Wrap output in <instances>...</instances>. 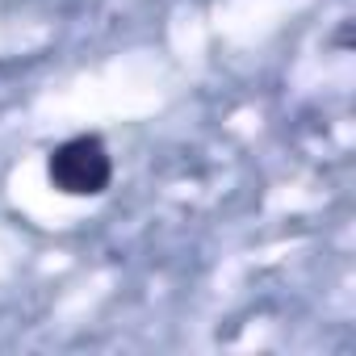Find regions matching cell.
Instances as JSON below:
<instances>
[{"label": "cell", "instance_id": "6da1fadb", "mask_svg": "<svg viewBox=\"0 0 356 356\" xmlns=\"http://www.w3.org/2000/svg\"><path fill=\"white\" fill-rule=\"evenodd\" d=\"M47 176H51V185L59 193H67V197H97V193L109 189L113 159H109L101 138L80 134V138H67L63 147L51 151Z\"/></svg>", "mask_w": 356, "mask_h": 356}]
</instances>
